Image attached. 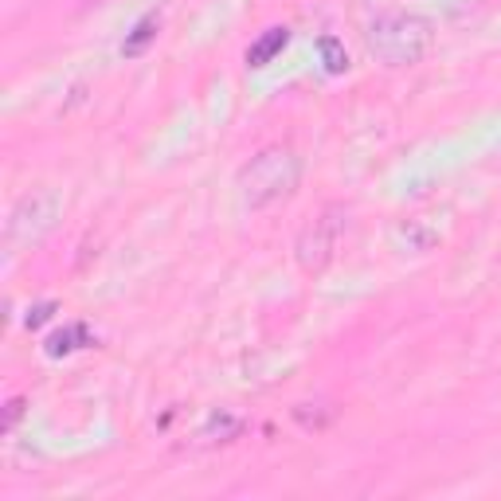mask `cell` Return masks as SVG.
<instances>
[{
    "label": "cell",
    "mask_w": 501,
    "mask_h": 501,
    "mask_svg": "<svg viewBox=\"0 0 501 501\" xmlns=\"http://www.w3.org/2000/svg\"><path fill=\"white\" fill-rule=\"evenodd\" d=\"M59 208H63V200L56 196V192H48V188L20 196V204L8 212V223H4V243H8V251L31 247V243L44 239L48 231L56 228Z\"/></svg>",
    "instance_id": "cell-3"
},
{
    "label": "cell",
    "mask_w": 501,
    "mask_h": 501,
    "mask_svg": "<svg viewBox=\"0 0 501 501\" xmlns=\"http://www.w3.org/2000/svg\"><path fill=\"white\" fill-rule=\"evenodd\" d=\"M392 239H396V247L408 251V255H428L435 243L443 239V228H439V223H435L431 216H411V220L400 223Z\"/></svg>",
    "instance_id": "cell-5"
},
{
    "label": "cell",
    "mask_w": 501,
    "mask_h": 501,
    "mask_svg": "<svg viewBox=\"0 0 501 501\" xmlns=\"http://www.w3.org/2000/svg\"><path fill=\"white\" fill-rule=\"evenodd\" d=\"M236 185L247 208H271L279 200L294 196L298 185H302V157L290 145H271L239 168Z\"/></svg>",
    "instance_id": "cell-2"
},
{
    "label": "cell",
    "mask_w": 501,
    "mask_h": 501,
    "mask_svg": "<svg viewBox=\"0 0 501 501\" xmlns=\"http://www.w3.org/2000/svg\"><path fill=\"white\" fill-rule=\"evenodd\" d=\"M286 44H290V28H266L263 36L247 48V67H266L274 56H282Z\"/></svg>",
    "instance_id": "cell-6"
},
{
    "label": "cell",
    "mask_w": 501,
    "mask_h": 501,
    "mask_svg": "<svg viewBox=\"0 0 501 501\" xmlns=\"http://www.w3.org/2000/svg\"><path fill=\"white\" fill-rule=\"evenodd\" d=\"M239 431H243V419L236 411H212L204 431H200V439L204 443H231V439H239Z\"/></svg>",
    "instance_id": "cell-7"
},
{
    "label": "cell",
    "mask_w": 501,
    "mask_h": 501,
    "mask_svg": "<svg viewBox=\"0 0 501 501\" xmlns=\"http://www.w3.org/2000/svg\"><path fill=\"white\" fill-rule=\"evenodd\" d=\"M317 51H322V59H325V71H329V74H341V71L349 67L345 48H341L333 36H322V39H317Z\"/></svg>",
    "instance_id": "cell-10"
},
{
    "label": "cell",
    "mask_w": 501,
    "mask_h": 501,
    "mask_svg": "<svg viewBox=\"0 0 501 501\" xmlns=\"http://www.w3.org/2000/svg\"><path fill=\"white\" fill-rule=\"evenodd\" d=\"M341 231H345V208L329 204L322 208L317 216L302 228V236L294 243V259L306 274H322L337 255V243H341Z\"/></svg>",
    "instance_id": "cell-4"
},
{
    "label": "cell",
    "mask_w": 501,
    "mask_h": 501,
    "mask_svg": "<svg viewBox=\"0 0 501 501\" xmlns=\"http://www.w3.org/2000/svg\"><path fill=\"white\" fill-rule=\"evenodd\" d=\"M51 314H56V302H39L36 310H28V317H24V325L28 329H39L44 322H51Z\"/></svg>",
    "instance_id": "cell-13"
},
{
    "label": "cell",
    "mask_w": 501,
    "mask_h": 501,
    "mask_svg": "<svg viewBox=\"0 0 501 501\" xmlns=\"http://www.w3.org/2000/svg\"><path fill=\"white\" fill-rule=\"evenodd\" d=\"M157 28H161V20H157V16H145V20H137V28L130 31V36H125V44H122V51H125V56H142V51L149 48V44H153V39H157Z\"/></svg>",
    "instance_id": "cell-9"
},
{
    "label": "cell",
    "mask_w": 501,
    "mask_h": 501,
    "mask_svg": "<svg viewBox=\"0 0 501 501\" xmlns=\"http://www.w3.org/2000/svg\"><path fill=\"white\" fill-rule=\"evenodd\" d=\"M82 345H94L91 329L87 325H71V329H63V333H56L48 341V357H67V353H74V349H82Z\"/></svg>",
    "instance_id": "cell-8"
},
{
    "label": "cell",
    "mask_w": 501,
    "mask_h": 501,
    "mask_svg": "<svg viewBox=\"0 0 501 501\" xmlns=\"http://www.w3.org/2000/svg\"><path fill=\"white\" fill-rule=\"evenodd\" d=\"M365 44L368 56L384 67H415L435 48V24L419 13H388L368 24Z\"/></svg>",
    "instance_id": "cell-1"
},
{
    "label": "cell",
    "mask_w": 501,
    "mask_h": 501,
    "mask_svg": "<svg viewBox=\"0 0 501 501\" xmlns=\"http://www.w3.org/2000/svg\"><path fill=\"white\" fill-rule=\"evenodd\" d=\"M329 415H333V411H314V415H310V411H306V408H302V403H298V408H294V419H298V423H302V428H306V431H322V428H325V423H329Z\"/></svg>",
    "instance_id": "cell-11"
},
{
    "label": "cell",
    "mask_w": 501,
    "mask_h": 501,
    "mask_svg": "<svg viewBox=\"0 0 501 501\" xmlns=\"http://www.w3.org/2000/svg\"><path fill=\"white\" fill-rule=\"evenodd\" d=\"M24 408H28V403L24 400H8V408H4V419H0V431H4V435H13L16 431V423L20 419H24Z\"/></svg>",
    "instance_id": "cell-12"
}]
</instances>
